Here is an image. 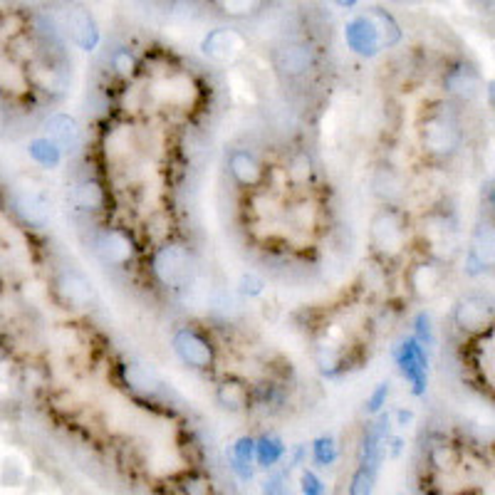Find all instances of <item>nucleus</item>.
Instances as JSON below:
<instances>
[{"label": "nucleus", "mask_w": 495, "mask_h": 495, "mask_svg": "<svg viewBox=\"0 0 495 495\" xmlns=\"http://www.w3.org/2000/svg\"><path fill=\"white\" fill-rule=\"evenodd\" d=\"M154 273L162 285L181 290L194 280V258L184 246H163L154 256Z\"/></svg>", "instance_id": "f257e3e1"}, {"label": "nucleus", "mask_w": 495, "mask_h": 495, "mask_svg": "<svg viewBox=\"0 0 495 495\" xmlns=\"http://www.w3.org/2000/svg\"><path fill=\"white\" fill-rule=\"evenodd\" d=\"M372 243L386 256H396L406 243L404 218L394 208H386L372 221Z\"/></svg>", "instance_id": "f03ea898"}, {"label": "nucleus", "mask_w": 495, "mask_h": 495, "mask_svg": "<svg viewBox=\"0 0 495 495\" xmlns=\"http://www.w3.org/2000/svg\"><path fill=\"white\" fill-rule=\"evenodd\" d=\"M421 137H424V146H427L428 152L438 156L453 154L461 146V132H458V127L453 121L444 120V117L428 120L424 124Z\"/></svg>", "instance_id": "7ed1b4c3"}, {"label": "nucleus", "mask_w": 495, "mask_h": 495, "mask_svg": "<svg viewBox=\"0 0 495 495\" xmlns=\"http://www.w3.org/2000/svg\"><path fill=\"white\" fill-rule=\"evenodd\" d=\"M174 350H176L184 364L194 369H208L211 362H214V347L201 334L191 332V330H181L174 337Z\"/></svg>", "instance_id": "20e7f679"}, {"label": "nucleus", "mask_w": 495, "mask_h": 495, "mask_svg": "<svg viewBox=\"0 0 495 495\" xmlns=\"http://www.w3.org/2000/svg\"><path fill=\"white\" fill-rule=\"evenodd\" d=\"M201 50L216 62H231L243 50V37L233 30H214L204 37Z\"/></svg>", "instance_id": "39448f33"}, {"label": "nucleus", "mask_w": 495, "mask_h": 495, "mask_svg": "<svg viewBox=\"0 0 495 495\" xmlns=\"http://www.w3.org/2000/svg\"><path fill=\"white\" fill-rule=\"evenodd\" d=\"M490 322V305L483 298H463L456 308V325L466 332H480Z\"/></svg>", "instance_id": "423d86ee"}, {"label": "nucleus", "mask_w": 495, "mask_h": 495, "mask_svg": "<svg viewBox=\"0 0 495 495\" xmlns=\"http://www.w3.org/2000/svg\"><path fill=\"white\" fill-rule=\"evenodd\" d=\"M97 250L107 263H127L132 253H134L127 233L117 231V228H111V231L107 228V231L97 236Z\"/></svg>", "instance_id": "0eeeda50"}, {"label": "nucleus", "mask_w": 495, "mask_h": 495, "mask_svg": "<svg viewBox=\"0 0 495 495\" xmlns=\"http://www.w3.org/2000/svg\"><path fill=\"white\" fill-rule=\"evenodd\" d=\"M68 26H69V37L82 47L85 52H92L100 43V33H97V26L94 20L90 17L85 8H72L68 16Z\"/></svg>", "instance_id": "6e6552de"}, {"label": "nucleus", "mask_w": 495, "mask_h": 495, "mask_svg": "<svg viewBox=\"0 0 495 495\" xmlns=\"http://www.w3.org/2000/svg\"><path fill=\"white\" fill-rule=\"evenodd\" d=\"M312 60H315L312 47H308V45H290V47L278 50V55H275V68L280 69L282 75H288V78H298L305 69H310Z\"/></svg>", "instance_id": "1a4fd4ad"}, {"label": "nucleus", "mask_w": 495, "mask_h": 495, "mask_svg": "<svg viewBox=\"0 0 495 495\" xmlns=\"http://www.w3.org/2000/svg\"><path fill=\"white\" fill-rule=\"evenodd\" d=\"M45 132H47V139H52L62 152H72L79 142L78 121L72 120L69 114H62V111L52 114L50 120L45 121Z\"/></svg>", "instance_id": "9d476101"}, {"label": "nucleus", "mask_w": 495, "mask_h": 495, "mask_svg": "<svg viewBox=\"0 0 495 495\" xmlns=\"http://www.w3.org/2000/svg\"><path fill=\"white\" fill-rule=\"evenodd\" d=\"M347 43H350V47L354 52H359V55H374L382 45H379V35H376L374 26H372V20L369 17H357L354 23H350L347 26Z\"/></svg>", "instance_id": "9b49d317"}, {"label": "nucleus", "mask_w": 495, "mask_h": 495, "mask_svg": "<svg viewBox=\"0 0 495 495\" xmlns=\"http://www.w3.org/2000/svg\"><path fill=\"white\" fill-rule=\"evenodd\" d=\"M58 288H60V295L68 300L69 305H75V308L85 310L92 305V285L78 273H65L58 282Z\"/></svg>", "instance_id": "f8f14e48"}, {"label": "nucleus", "mask_w": 495, "mask_h": 495, "mask_svg": "<svg viewBox=\"0 0 495 495\" xmlns=\"http://www.w3.org/2000/svg\"><path fill=\"white\" fill-rule=\"evenodd\" d=\"M30 85L26 69L17 65L13 55H0V92L23 94Z\"/></svg>", "instance_id": "ddd939ff"}, {"label": "nucleus", "mask_w": 495, "mask_h": 495, "mask_svg": "<svg viewBox=\"0 0 495 495\" xmlns=\"http://www.w3.org/2000/svg\"><path fill=\"white\" fill-rule=\"evenodd\" d=\"M156 94L162 97L163 102L186 107V104L194 100L196 90H194V82H191V79L184 78V75H176V78H169L163 79V82H159V85H156Z\"/></svg>", "instance_id": "4468645a"}, {"label": "nucleus", "mask_w": 495, "mask_h": 495, "mask_svg": "<svg viewBox=\"0 0 495 495\" xmlns=\"http://www.w3.org/2000/svg\"><path fill=\"white\" fill-rule=\"evenodd\" d=\"M231 174L236 176L238 184L243 186H256L260 176H263V169L260 163L256 162V156L248 154V152H233L231 154Z\"/></svg>", "instance_id": "2eb2a0df"}, {"label": "nucleus", "mask_w": 495, "mask_h": 495, "mask_svg": "<svg viewBox=\"0 0 495 495\" xmlns=\"http://www.w3.org/2000/svg\"><path fill=\"white\" fill-rule=\"evenodd\" d=\"M446 87H448V92L458 94L463 100H473L480 90V79L473 69L458 68L446 78Z\"/></svg>", "instance_id": "dca6fc26"}, {"label": "nucleus", "mask_w": 495, "mask_h": 495, "mask_svg": "<svg viewBox=\"0 0 495 495\" xmlns=\"http://www.w3.org/2000/svg\"><path fill=\"white\" fill-rule=\"evenodd\" d=\"M376 196L386 198V201H396L404 194V179L402 174H396L394 169H379L372 179Z\"/></svg>", "instance_id": "f3484780"}, {"label": "nucleus", "mask_w": 495, "mask_h": 495, "mask_svg": "<svg viewBox=\"0 0 495 495\" xmlns=\"http://www.w3.org/2000/svg\"><path fill=\"white\" fill-rule=\"evenodd\" d=\"M27 154L33 156V162H37L40 166H45V169H55V166L62 162V149L47 137H40L35 139V142H30Z\"/></svg>", "instance_id": "a211bd4d"}, {"label": "nucleus", "mask_w": 495, "mask_h": 495, "mask_svg": "<svg viewBox=\"0 0 495 495\" xmlns=\"http://www.w3.org/2000/svg\"><path fill=\"white\" fill-rule=\"evenodd\" d=\"M72 201L78 208H85V211H94V208H102L104 194L102 186L97 181H82L75 194H72Z\"/></svg>", "instance_id": "6ab92c4d"}, {"label": "nucleus", "mask_w": 495, "mask_h": 495, "mask_svg": "<svg viewBox=\"0 0 495 495\" xmlns=\"http://www.w3.org/2000/svg\"><path fill=\"white\" fill-rule=\"evenodd\" d=\"M16 201L20 214L26 216L30 223L43 226L47 221V204L43 201V196H37V194H17Z\"/></svg>", "instance_id": "aec40b11"}, {"label": "nucleus", "mask_w": 495, "mask_h": 495, "mask_svg": "<svg viewBox=\"0 0 495 495\" xmlns=\"http://www.w3.org/2000/svg\"><path fill=\"white\" fill-rule=\"evenodd\" d=\"M211 3L228 17H250L265 5V0H211Z\"/></svg>", "instance_id": "412c9836"}, {"label": "nucleus", "mask_w": 495, "mask_h": 495, "mask_svg": "<svg viewBox=\"0 0 495 495\" xmlns=\"http://www.w3.org/2000/svg\"><path fill=\"white\" fill-rule=\"evenodd\" d=\"M411 282H414L418 295H431L438 288V282H441V273L434 265H418L414 275H411Z\"/></svg>", "instance_id": "4be33fe9"}, {"label": "nucleus", "mask_w": 495, "mask_h": 495, "mask_svg": "<svg viewBox=\"0 0 495 495\" xmlns=\"http://www.w3.org/2000/svg\"><path fill=\"white\" fill-rule=\"evenodd\" d=\"M124 376H127L129 386H134L137 392H156V386H159V379L154 376V372H149L142 364H129L124 369Z\"/></svg>", "instance_id": "5701e85b"}, {"label": "nucleus", "mask_w": 495, "mask_h": 495, "mask_svg": "<svg viewBox=\"0 0 495 495\" xmlns=\"http://www.w3.org/2000/svg\"><path fill=\"white\" fill-rule=\"evenodd\" d=\"M246 386L238 384V382H226V384H221V389H218V402L226 406V409H233L238 411L246 406Z\"/></svg>", "instance_id": "b1692460"}, {"label": "nucleus", "mask_w": 495, "mask_h": 495, "mask_svg": "<svg viewBox=\"0 0 495 495\" xmlns=\"http://www.w3.org/2000/svg\"><path fill=\"white\" fill-rule=\"evenodd\" d=\"M288 176H290L295 184H308L310 176H312V159H310L305 152L292 156L290 169H288Z\"/></svg>", "instance_id": "393cba45"}, {"label": "nucleus", "mask_w": 495, "mask_h": 495, "mask_svg": "<svg viewBox=\"0 0 495 495\" xmlns=\"http://www.w3.org/2000/svg\"><path fill=\"white\" fill-rule=\"evenodd\" d=\"M256 451H258V461H260V466H273L278 458L282 456V446L280 441H275V438H263L260 444L256 446Z\"/></svg>", "instance_id": "a878e982"}, {"label": "nucleus", "mask_w": 495, "mask_h": 495, "mask_svg": "<svg viewBox=\"0 0 495 495\" xmlns=\"http://www.w3.org/2000/svg\"><path fill=\"white\" fill-rule=\"evenodd\" d=\"M253 451H256V444L250 441V438H240L238 444L233 446V463H236V469H243V466H248L250 463V458H253Z\"/></svg>", "instance_id": "bb28decb"}, {"label": "nucleus", "mask_w": 495, "mask_h": 495, "mask_svg": "<svg viewBox=\"0 0 495 495\" xmlns=\"http://www.w3.org/2000/svg\"><path fill=\"white\" fill-rule=\"evenodd\" d=\"M111 65H114V69H117L120 75H124V78H129V75L134 72V58L129 55V50L114 52V55H111Z\"/></svg>", "instance_id": "cd10ccee"}, {"label": "nucleus", "mask_w": 495, "mask_h": 495, "mask_svg": "<svg viewBox=\"0 0 495 495\" xmlns=\"http://www.w3.org/2000/svg\"><path fill=\"white\" fill-rule=\"evenodd\" d=\"M240 290L246 292V295H260V292H263V280L253 273L243 275V280H240Z\"/></svg>", "instance_id": "c85d7f7f"}, {"label": "nucleus", "mask_w": 495, "mask_h": 495, "mask_svg": "<svg viewBox=\"0 0 495 495\" xmlns=\"http://www.w3.org/2000/svg\"><path fill=\"white\" fill-rule=\"evenodd\" d=\"M315 448H317V461L320 463H332L334 461L332 438H320Z\"/></svg>", "instance_id": "c756f323"}, {"label": "nucleus", "mask_w": 495, "mask_h": 495, "mask_svg": "<svg viewBox=\"0 0 495 495\" xmlns=\"http://www.w3.org/2000/svg\"><path fill=\"white\" fill-rule=\"evenodd\" d=\"M386 394H389V384H379L376 394H374V396H372V402H369V409H372V411L382 409V404H384Z\"/></svg>", "instance_id": "7c9ffc66"}, {"label": "nucleus", "mask_w": 495, "mask_h": 495, "mask_svg": "<svg viewBox=\"0 0 495 495\" xmlns=\"http://www.w3.org/2000/svg\"><path fill=\"white\" fill-rule=\"evenodd\" d=\"M322 483L312 476V473H305L302 476V488H305V493H322Z\"/></svg>", "instance_id": "2f4dec72"}, {"label": "nucleus", "mask_w": 495, "mask_h": 495, "mask_svg": "<svg viewBox=\"0 0 495 495\" xmlns=\"http://www.w3.org/2000/svg\"><path fill=\"white\" fill-rule=\"evenodd\" d=\"M337 3H340V5H344V8H352V5H354L357 0H337Z\"/></svg>", "instance_id": "473e14b6"}, {"label": "nucleus", "mask_w": 495, "mask_h": 495, "mask_svg": "<svg viewBox=\"0 0 495 495\" xmlns=\"http://www.w3.org/2000/svg\"><path fill=\"white\" fill-rule=\"evenodd\" d=\"M0 120H3V102H0Z\"/></svg>", "instance_id": "72a5a7b5"}, {"label": "nucleus", "mask_w": 495, "mask_h": 495, "mask_svg": "<svg viewBox=\"0 0 495 495\" xmlns=\"http://www.w3.org/2000/svg\"><path fill=\"white\" fill-rule=\"evenodd\" d=\"M483 3H486V0H483ZM488 3H490V0H488Z\"/></svg>", "instance_id": "f704fd0d"}]
</instances>
